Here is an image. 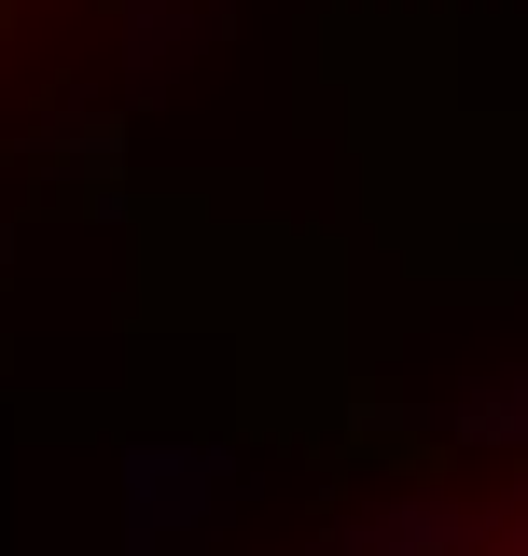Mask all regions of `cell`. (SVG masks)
Returning <instances> with one entry per match:
<instances>
[{
    "label": "cell",
    "instance_id": "6da1fadb",
    "mask_svg": "<svg viewBox=\"0 0 528 556\" xmlns=\"http://www.w3.org/2000/svg\"><path fill=\"white\" fill-rule=\"evenodd\" d=\"M334 556H528V417H515V431H487L473 459L403 473Z\"/></svg>",
    "mask_w": 528,
    "mask_h": 556
},
{
    "label": "cell",
    "instance_id": "7a4b0ae2",
    "mask_svg": "<svg viewBox=\"0 0 528 556\" xmlns=\"http://www.w3.org/2000/svg\"><path fill=\"white\" fill-rule=\"evenodd\" d=\"M14 14H42V0H0V28H14Z\"/></svg>",
    "mask_w": 528,
    "mask_h": 556
}]
</instances>
